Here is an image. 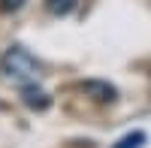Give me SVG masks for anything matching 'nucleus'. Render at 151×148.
I'll list each match as a JSON object with an SVG mask.
<instances>
[{
	"label": "nucleus",
	"mask_w": 151,
	"mask_h": 148,
	"mask_svg": "<svg viewBox=\"0 0 151 148\" xmlns=\"http://www.w3.org/2000/svg\"><path fill=\"white\" fill-rule=\"evenodd\" d=\"M21 6H24V0H0V9H3V12H15Z\"/></svg>",
	"instance_id": "6"
},
{
	"label": "nucleus",
	"mask_w": 151,
	"mask_h": 148,
	"mask_svg": "<svg viewBox=\"0 0 151 148\" xmlns=\"http://www.w3.org/2000/svg\"><path fill=\"white\" fill-rule=\"evenodd\" d=\"M21 103L27 109H36V112H42V109L52 106V97H48L42 88H36V85H24L21 88Z\"/></svg>",
	"instance_id": "3"
},
{
	"label": "nucleus",
	"mask_w": 151,
	"mask_h": 148,
	"mask_svg": "<svg viewBox=\"0 0 151 148\" xmlns=\"http://www.w3.org/2000/svg\"><path fill=\"white\" fill-rule=\"evenodd\" d=\"M142 142H145V133H142V130H136V133L121 136V139L115 142V148H142Z\"/></svg>",
	"instance_id": "5"
},
{
	"label": "nucleus",
	"mask_w": 151,
	"mask_h": 148,
	"mask_svg": "<svg viewBox=\"0 0 151 148\" xmlns=\"http://www.w3.org/2000/svg\"><path fill=\"white\" fill-rule=\"evenodd\" d=\"M79 91L85 97H91V100H97V103H112L115 94H118L115 85H109L103 79H85V82H79Z\"/></svg>",
	"instance_id": "2"
},
{
	"label": "nucleus",
	"mask_w": 151,
	"mask_h": 148,
	"mask_svg": "<svg viewBox=\"0 0 151 148\" xmlns=\"http://www.w3.org/2000/svg\"><path fill=\"white\" fill-rule=\"evenodd\" d=\"M0 70L18 85H36V79L42 76V64L24 45H9L0 57Z\"/></svg>",
	"instance_id": "1"
},
{
	"label": "nucleus",
	"mask_w": 151,
	"mask_h": 148,
	"mask_svg": "<svg viewBox=\"0 0 151 148\" xmlns=\"http://www.w3.org/2000/svg\"><path fill=\"white\" fill-rule=\"evenodd\" d=\"M76 3H79V0H45V9L52 12V15H70L76 9Z\"/></svg>",
	"instance_id": "4"
}]
</instances>
